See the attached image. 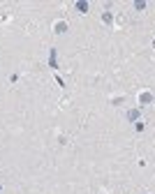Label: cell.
Masks as SVG:
<instances>
[{
  "label": "cell",
  "instance_id": "7a4b0ae2",
  "mask_svg": "<svg viewBox=\"0 0 155 194\" xmlns=\"http://www.w3.org/2000/svg\"><path fill=\"white\" fill-rule=\"evenodd\" d=\"M65 28H67L65 23H58V26H56V32H65Z\"/></svg>",
  "mask_w": 155,
  "mask_h": 194
},
{
  "label": "cell",
  "instance_id": "6da1fadb",
  "mask_svg": "<svg viewBox=\"0 0 155 194\" xmlns=\"http://www.w3.org/2000/svg\"><path fill=\"white\" fill-rule=\"evenodd\" d=\"M151 99H153V97H151V95H146V93H144V95H141V104H146V102H151Z\"/></svg>",
  "mask_w": 155,
  "mask_h": 194
}]
</instances>
